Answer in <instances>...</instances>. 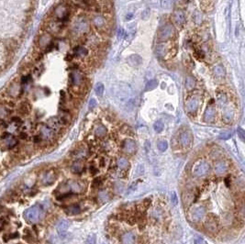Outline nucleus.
<instances>
[{
    "instance_id": "1",
    "label": "nucleus",
    "mask_w": 245,
    "mask_h": 244,
    "mask_svg": "<svg viewBox=\"0 0 245 244\" xmlns=\"http://www.w3.org/2000/svg\"><path fill=\"white\" fill-rule=\"evenodd\" d=\"M210 171L209 164L205 160H198L191 168V174L196 178L205 177Z\"/></svg>"
},
{
    "instance_id": "2",
    "label": "nucleus",
    "mask_w": 245,
    "mask_h": 244,
    "mask_svg": "<svg viewBox=\"0 0 245 244\" xmlns=\"http://www.w3.org/2000/svg\"><path fill=\"white\" fill-rule=\"evenodd\" d=\"M206 215H207V210L202 206L193 207L188 211V218L190 221L194 223H199L203 221L206 217Z\"/></svg>"
},
{
    "instance_id": "3",
    "label": "nucleus",
    "mask_w": 245,
    "mask_h": 244,
    "mask_svg": "<svg viewBox=\"0 0 245 244\" xmlns=\"http://www.w3.org/2000/svg\"><path fill=\"white\" fill-rule=\"evenodd\" d=\"M42 216H43V211L42 208L39 207H32L25 212L24 217L27 221L35 223L42 218Z\"/></svg>"
},
{
    "instance_id": "4",
    "label": "nucleus",
    "mask_w": 245,
    "mask_h": 244,
    "mask_svg": "<svg viewBox=\"0 0 245 244\" xmlns=\"http://www.w3.org/2000/svg\"><path fill=\"white\" fill-rule=\"evenodd\" d=\"M200 106V98L196 95L189 98L186 103V111L189 115H194L197 112Z\"/></svg>"
},
{
    "instance_id": "5",
    "label": "nucleus",
    "mask_w": 245,
    "mask_h": 244,
    "mask_svg": "<svg viewBox=\"0 0 245 244\" xmlns=\"http://www.w3.org/2000/svg\"><path fill=\"white\" fill-rule=\"evenodd\" d=\"M179 143L183 148H185V149L191 147V145L193 143L192 133L187 130H183L179 135Z\"/></svg>"
},
{
    "instance_id": "6",
    "label": "nucleus",
    "mask_w": 245,
    "mask_h": 244,
    "mask_svg": "<svg viewBox=\"0 0 245 244\" xmlns=\"http://www.w3.org/2000/svg\"><path fill=\"white\" fill-rule=\"evenodd\" d=\"M197 196V193L196 192L195 189H189L185 191L182 194V202L183 205L185 207H189L191 206L193 203L195 202V200L196 199Z\"/></svg>"
},
{
    "instance_id": "7",
    "label": "nucleus",
    "mask_w": 245,
    "mask_h": 244,
    "mask_svg": "<svg viewBox=\"0 0 245 244\" xmlns=\"http://www.w3.org/2000/svg\"><path fill=\"white\" fill-rule=\"evenodd\" d=\"M228 170H229L228 162L223 160L218 161L214 166V173L218 176H221L223 174H225L228 172Z\"/></svg>"
},
{
    "instance_id": "8",
    "label": "nucleus",
    "mask_w": 245,
    "mask_h": 244,
    "mask_svg": "<svg viewBox=\"0 0 245 244\" xmlns=\"http://www.w3.org/2000/svg\"><path fill=\"white\" fill-rule=\"evenodd\" d=\"M205 229L208 232L214 234L218 230V222L214 217H209V219L206 220L205 222Z\"/></svg>"
},
{
    "instance_id": "9",
    "label": "nucleus",
    "mask_w": 245,
    "mask_h": 244,
    "mask_svg": "<svg viewBox=\"0 0 245 244\" xmlns=\"http://www.w3.org/2000/svg\"><path fill=\"white\" fill-rule=\"evenodd\" d=\"M174 35V29L173 25L167 24L165 26V28L162 29L160 35H159V38L162 40H167V39H171Z\"/></svg>"
},
{
    "instance_id": "10",
    "label": "nucleus",
    "mask_w": 245,
    "mask_h": 244,
    "mask_svg": "<svg viewBox=\"0 0 245 244\" xmlns=\"http://www.w3.org/2000/svg\"><path fill=\"white\" fill-rule=\"evenodd\" d=\"M122 150L127 154H133L137 150L136 142L132 139H126L122 143Z\"/></svg>"
},
{
    "instance_id": "11",
    "label": "nucleus",
    "mask_w": 245,
    "mask_h": 244,
    "mask_svg": "<svg viewBox=\"0 0 245 244\" xmlns=\"http://www.w3.org/2000/svg\"><path fill=\"white\" fill-rule=\"evenodd\" d=\"M137 242V237L132 231H126L121 235L120 243L121 244H135Z\"/></svg>"
},
{
    "instance_id": "12",
    "label": "nucleus",
    "mask_w": 245,
    "mask_h": 244,
    "mask_svg": "<svg viewBox=\"0 0 245 244\" xmlns=\"http://www.w3.org/2000/svg\"><path fill=\"white\" fill-rule=\"evenodd\" d=\"M88 30V22L85 19H81L74 24V31L75 34H83Z\"/></svg>"
},
{
    "instance_id": "13",
    "label": "nucleus",
    "mask_w": 245,
    "mask_h": 244,
    "mask_svg": "<svg viewBox=\"0 0 245 244\" xmlns=\"http://www.w3.org/2000/svg\"><path fill=\"white\" fill-rule=\"evenodd\" d=\"M70 79H71V83L72 86L74 87H79L83 85L84 83V76L82 74L78 73V72H74L71 74L70 75Z\"/></svg>"
},
{
    "instance_id": "14",
    "label": "nucleus",
    "mask_w": 245,
    "mask_h": 244,
    "mask_svg": "<svg viewBox=\"0 0 245 244\" xmlns=\"http://www.w3.org/2000/svg\"><path fill=\"white\" fill-rule=\"evenodd\" d=\"M56 177H57V173L54 170H50L44 174V175L42 177V184L45 186L52 185L55 182Z\"/></svg>"
},
{
    "instance_id": "15",
    "label": "nucleus",
    "mask_w": 245,
    "mask_h": 244,
    "mask_svg": "<svg viewBox=\"0 0 245 244\" xmlns=\"http://www.w3.org/2000/svg\"><path fill=\"white\" fill-rule=\"evenodd\" d=\"M47 126L50 129H52L54 132L60 131L61 129H62V127H63L59 117H52V118H50L48 120V122H47Z\"/></svg>"
},
{
    "instance_id": "16",
    "label": "nucleus",
    "mask_w": 245,
    "mask_h": 244,
    "mask_svg": "<svg viewBox=\"0 0 245 244\" xmlns=\"http://www.w3.org/2000/svg\"><path fill=\"white\" fill-rule=\"evenodd\" d=\"M54 131L48 126H42L40 128V136L46 140H52L54 138Z\"/></svg>"
},
{
    "instance_id": "17",
    "label": "nucleus",
    "mask_w": 245,
    "mask_h": 244,
    "mask_svg": "<svg viewBox=\"0 0 245 244\" xmlns=\"http://www.w3.org/2000/svg\"><path fill=\"white\" fill-rule=\"evenodd\" d=\"M216 117V110L213 107H209L205 113H204L203 118L205 122H208V123H210V122H213L214 119Z\"/></svg>"
},
{
    "instance_id": "18",
    "label": "nucleus",
    "mask_w": 245,
    "mask_h": 244,
    "mask_svg": "<svg viewBox=\"0 0 245 244\" xmlns=\"http://www.w3.org/2000/svg\"><path fill=\"white\" fill-rule=\"evenodd\" d=\"M69 190L74 193H81L85 190V186H83L82 184H80L79 182L76 181H69L67 183Z\"/></svg>"
},
{
    "instance_id": "19",
    "label": "nucleus",
    "mask_w": 245,
    "mask_h": 244,
    "mask_svg": "<svg viewBox=\"0 0 245 244\" xmlns=\"http://www.w3.org/2000/svg\"><path fill=\"white\" fill-rule=\"evenodd\" d=\"M174 21L178 27H182L186 22V17L185 14L181 10H176L174 13Z\"/></svg>"
},
{
    "instance_id": "20",
    "label": "nucleus",
    "mask_w": 245,
    "mask_h": 244,
    "mask_svg": "<svg viewBox=\"0 0 245 244\" xmlns=\"http://www.w3.org/2000/svg\"><path fill=\"white\" fill-rule=\"evenodd\" d=\"M88 149L85 146H80L79 148H77L74 152V158H76L77 160H83L86 159V157H88Z\"/></svg>"
},
{
    "instance_id": "21",
    "label": "nucleus",
    "mask_w": 245,
    "mask_h": 244,
    "mask_svg": "<svg viewBox=\"0 0 245 244\" xmlns=\"http://www.w3.org/2000/svg\"><path fill=\"white\" fill-rule=\"evenodd\" d=\"M234 219H235V217L231 212H225V213H223L222 216H221V221L223 223V225L226 226V227H229V226L232 225L233 222H234Z\"/></svg>"
},
{
    "instance_id": "22",
    "label": "nucleus",
    "mask_w": 245,
    "mask_h": 244,
    "mask_svg": "<svg viewBox=\"0 0 245 244\" xmlns=\"http://www.w3.org/2000/svg\"><path fill=\"white\" fill-rule=\"evenodd\" d=\"M17 112L21 116L29 115L30 112V105L27 102V101H24V102L20 103V105L18 106V108H17Z\"/></svg>"
},
{
    "instance_id": "23",
    "label": "nucleus",
    "mask_w": 245,
    "mask_h": 244,
    "mask_svg": "<svg viewBox=\"0 0 245 244\" xmlns=\"http://www.w3.org/2000/svg\"><path fill=\"white\" fill-rule=\"evenodd\" d=\"M55 15L59 19H64L68 16V9L64 6H59L55 9Z\"/></svg>"
},
{
    "instance_id": "24",
    "label": "nucleus",
    "mask_w": 245,
    "mask_h": 244,
    "mask_svg": "<svg viewBox=\"0 0 245 244\" xmlns=\"http://www.w3.org/2000/svg\"><path fill=\"white\" fill-rule=\"evenodd\" d=\"M213 74L217 80H222L225 77V69L221 65H216L213 68Z\"/></svg>"
},
{
    "instance_id": "25",
    "label": "nucleus",
    "mask_w": 245,
    "mask_h": 244,
    "mask_svg": "<svg viewBox=\"0 0 245 244\" xmlns=\"http://www.w3.org/2000/svg\"><path fill=\"white\" fill-rule=\"evenodd\" d=\"M127 62H128V64H129L130 66H139V65L141 64L142 60H141V58H140L139 55H137V54H132V55L129 56V58H128V60H127Z\"/></svg>"
},
{
    "instance_id": "26",
    "label": "nucleus",
    "mask_w": 245,
    "mask_h": 244,
    "mask_svg": "<svg viewBox=\"0 0 245 244\" xmlns=\"http://www.w3.org/2000/svg\"><path fill=\"white\" fill-rule=\"evenodd\" d=\"M217 102L220 107H224L226 106L228 103V96L227 95L222 92V91H218L217 93Z\"/></svg>"
},
{
    "instance_id": "27",
    "label": "nucleus",
    "mask_w": 245,
    "mask_h": 244,
    "mask_svg": "<svg viewBox=\"0 0 245 244\" xmlns=\"http://www.w3.org/2000/svg\"><path fill=\"white\" fill-rule=\"evenodd\" d=\"M93 22H94L95 26L99 30L104 29L106 26V20L102 16H96L93 19Z\"/></svg>"
},
{
    "instance_id": "28",
    "label": "nucleus",
    "mask_w": 245,
    "mask_h": 244,
    "mask_svg": "<svg viewBox=\"0 0 245 244\" xmlns=\"http://www.w3.org/2000/svg\"><path fill=\"white\" fill-rule=\"evenodd\" d=\"M51 43H52V39L49 35H42L39 39V46L40 48L47 47Z\"/></svg>"
},
{
    "instance_id": "29",
    "label": "nucleus",
    "mask_w": 245,
    "mask_h": 244,
    "mask_svg": "<svg viewBox=\"0 0 245 244\" xmlns=\"http://www.w3.org/2000/svg\"><path fill=\"white\" fill-rule=\"evenodd\" d=\"M94 133H95V135L96 136V137H98V138H103V137H105L106 136V134H107V129H106V127L105 126H103V125H97L96 128H95V130H94Z\"/></svg>"
},
{
    "instance_id": "30",
    "label": "nucleus",
    "mask_w": 245,
    "mask_h": 244,
    "mask_svg": "<svg viewBox=\"0 0 245 244\" xmlns=\"http://www.w3.org/2000/svg\"><path fill=\"white\" fill-rule=\"evenodd\" d=\"M70 226V223L69 221L67 220H63V221H61L59 223V225H58V232L61 234V235H64V233H66L68 228Z\"/></svg>"
},
{
    "instance_id": "31",
    "label": "nucleus",
    "mask_w": 245,
    "mask_h": 244,
    "mask_svg": "<svg viewBox=\"0 0 245 244\" xmlns=\"http://www.w3.org/2000/svg\"><path fill=\"white\" fill-rule=\"evenodd\" d=\"M65 212L68 214V215H71V216H74V215H78L81 213V208L80 206L74 204V205H72L70 207H68L65 210Z\"/></svg>"
},
{
    "instance_id": "32",
    "label": "nucleus",
    "mask_w": 245,
    "mask_h": 244,
    "mask_svg": "<svg viewBox=\"0 0 245 244\" xmlns=\"http://www.w3.org/2000/svg\"><path fill=\"white\" fill-rule=\"evenodd\" d=\"M234 117V113L230 108H225L223 111V119L226 123H230Z\"/></svg>"
},
{
    "instance_id": "33",
    "label": "nucleus",
    "mask_w": 245,
    "mask_h": 244,
    "mask_svg": "<svg viewBox=\"0 0 245 244\" xmlns=\"http://www.w3.org/2000/svg\"><path fill=\"white\" fill-rule=\"evenodd\" d=\"M71 170L74 174H79L83 172L84 170V165L82 164L81 161H75L73 164V165L71 166Z\"/></svg>"
},
{
    "instance_id": "34",
    "label": "nucleus",
    "mask_w": 245,
    "mask_h": 244,
    "mask_svg": "<svg viewBox=\"0 0 245 244\" xmlns=\"http://www.w3.org/2000/svg\"><path fill=\"white\" fill-rule=\"evenodd\" d=\"M117 164H118V168L120 170H126L129 167V161H128V160L126 158L120 157L117 161Z\"/></svg>"
},
{
    "instance_id": "35",
    "label": "nucleus",
    "mask_w": 245,
    "mask_h": 244,
    "mask_svg": "<svg viewBox=\"0 0 245 244\" xmlns=\"http://www.w3.org/2000/svg\"><path fill=\"white\" fill-rule=\"evenodd\" d=\"M151 217L153 220L155 221H159L161 220L162 217H163V212L162 209H159V208H155L152 211L151 213Z\"/></svg>"
},
{
    "instance_id": "36",
    "label": "nucleus",
    "mask_w": 245,
    "mask_h": 244,
    "mask_svg": "<svg viewBox=\"0 0 245 244\" xmlns=\"http://www.w3.org/2000/svg\"><path fill=\"white\" fill-rule=\"evenodd\" d=\"M74 53H75V55H76L77 57L84 58V57L87 56L88 51H87L85 47H83V46H78V47H76V49H75V51H74Z\"/></svg>"
},
{
    "instance_id": "37",
    "label": "nucleus",
    "mask_w": 245,
    "mask_h": 244,
    "mask_svg": "<svg viewBox=\"0 0 245 244\" xmlns=\"http://www.w3.org/2000/svg\"><path fill=\"white\" fill-rule=\"evenodd\" d=\"M196 86V81H195V78L193 76H187V79H186V87L187 90H192L194 89Z\"/></svg>"
},
{
    "instance_id": "38",
    "label": "nucleus",
    "mask_w": 245,
    "mask_h": 244,
    "mask_svg": "<svg viewBox=\"0 0 245 244\" xmlns=\"http://www.w3.org/2000/svg\"><path fill=\"white\" fill-rule=\"evenodd\" d=\"M104 90H105V87H104V85L101 84V83H97L96 85V87H95V92L96 94L98 95V96H102L104 94Z\"/></svg>"
},
{
    "instance_id": "39",
    "label": "nucleus",
    "mask_w": 245,
    "mask_h": 244,
    "mask_svg": "<svg viewBox=\"0 0 245 244\" xmlns=\"http://www.w3.org/2000/svg\"><path fill=\"white\" fill-rule=\"evenodd\" d=\"M109 194L106 191H102L98 194L97 196V199L100 201V202H106L108 200H109Z\"/></svg>"
},
{
    "instance_id": "40",
    "label": "nucleus",
    "mask_w": 245,
    "mask_h": 244,
    "mask_svg": "<svg viewBox=\"0 0 245 244\" xmlns=\"http://www.w3.org/2000/svg\"><path fill=\"white\" fill-rule=\"evenodd\" d=\"M158 86V81L156 79H152L150 80L149 82L147 83L146 85V90L149 91V90H153L154 88H156Z\"/></svg>"
},
{
    "instance_id": "41",
    "label": "nucleus",
    "mask_w": 245,
    "mask_h": 244,
    "mask_svg": "<svg viewBox=\"0 0 245 244\" xmlns=\"http://www.w3.org/2000/svg\"><path fill=\"white\" fill-rule=\"evenodd\" d=\"M153 129L157 133H160L163 130V129H165V125H163V123L161 120H157L153 124Z\"/></svg>"
},
{
    "instance_id": "42",
    "label": "nucleus",
    "mask_w": 245,
    "mask_h": 244,
    "mask_svg": "<svg viewBox=\"0 0 245 244\" xmlns=\"http://www.w3.org/2000/svg\"><path fill=\"white\" fill-rule=\"evenodd\" d=\"M158 149L160 152H165L168 149V142L166 140H160L158 142Z\"/></svg>"
},
{
    "instance_id": "43",
    "label": "nucleus",
    "mask_w": 245,
    "mask_h": 244,
    "mask_svg": "<svg viewBox=\"0 0 245 244\" xmlns=\"http://www.w3.org/2000/svg\"><path fill=\"white\" fill-rule=\"evenodd\" d=\"M156 54L158 56H160V57H162V56H163V55L165 54V45H159V46H157V48H156Z\"/></svg>"
},
{
    "instance_id": "44",
    "label": "nucleus",
    "mask_w": 245,
    "mask_h": 244,
    "mask_svg": "<svg viewBox=\"0 0 245 244\" xmlns=\"http://www.w3.org/2000/svg\"><path fill=\"white\" fill-rule=\"evenodd\" d=\"M231 137V131H223L219 134V138L221 139H229Z\"/></svg>"
},
{
    "instance_id": "45",
    "label": "nucleus",
    "mask_w": 245,
    "mask_h": 244,
    "mask_svg": "<svg viewBox=\"0 0 245 244\" xmlns=\"http://www.w3.org/2000/svg\"><path fill=\"white\" fill-rule=\"evenodd\" d=\"M222 155V152H221V150H219V149H213L212 151H211V156L213 157V158H219L220 156Z\"/></svg>"
},
{
    "instance_id": "46",
    "label": "nucleus",
    "mask_w": 245,
    "mask_h": 244,
    "mask_svg": "<svg viewBox=\"0 0 245 244\" xmlns=\"http://www.w3.org/2000/svg\"><path fill=\"white\" fill-rule=\"evenodd\" d=\"M102 184H103V179L101 177H97V178H95V180L93 181V186L95 187H98V186H101Z\"/></svg>"
},
{
    "instance_id": "47",
    "label": "nucleus",
    "mask_w": 245,
    "mask_h": 244,
    "mask_svg": "<svg viewBox=\"0 0 245 244\" xmlns=\"http://www.w3.org/2000/svg\"><path fill=\"white\" fill-rule=\"evenodd\" d=\"M96 236L95 235H91L87 238V239L86 240V243L85 244H96Z\"/></svg>"
},
{
    "instance_id": "48",
    "label": "nucleus",
    "mask_w": 245,
    "mask_h": 244,
    "mask_svg": "<svg viewBox=\"0 0 245 244\" xmlns=\"http://www.w3.org/2000/svg\"><path fill=\"white\" fill-rule=\"evenodd\" d=\"M237 132H238V135H239L240 139L242 141H244V139H245V131H244L241 128H239L238 130H237Z\"/></svg>"
},
{
    "instance_id": "49",
    "label": "nucleus",
    "mask_w": 245,
    "mask_h": 244,
    "mask_svg": "<svg viewBox=\"0 0 245 244\" xmlns=\"http://www.w3.org/2000/svg\"><path fill=\"white\" fill-rule=\"evenodd\" d=\"M42 136L40 135H36V136H34V138H33V141H34V143H37V144H39V143H40V142L42 141Z\"/></svg>"
},
{
    "instance_id": "50",
    "label": "nucleus",
    "mask_w": 245,
    "mask_h": 244,
    "mask_svg": "<svg viewBox=\"0 0 245 244\" xmlns=\"http://www.w3.org/2000/svg\"><path fill=\"white\" fill-rule=\"evenodd\" d=\"M96 99H94V98H92L91 100H90V102H89V105H88V108H89V109H93V108H95L96 107Z\"/></svg>"
},
{
    "instance_id": "51",
    "label": "nucleus",
    "mask_w": 245,
    "mask_h": 244,
    "mask_svg": "<svg viewBox=\"0 0 245 244\" xmlns=\"http://www.w3.org/2000/svg\"><path fill=\"white\" fill-rule=\"evenodd\" d=\"M171 5V0H162V7L168 8Z\"/></svg>"
},
{
    "instance_id": "52",
    "label": "nucleus",
    "mask_w": 245,
    "mask_h": 244,
    "mask_svg": "<svg viewBox=\"0 0 245 244\" xmlns=\"http://www.w3.org/2000/svg\"><path fill=\"white\" fill-rule=\"evenodd\" d=\"M122 132L123 133H125V134H128V133H132V130H131V129L129 127V126H124L123 128H122Z\"/></svg>"
},
{
    "instance_id": "53",
    "label": "nucleus",
    "mask_w": 245,
    "mask_h": 244,
    "mask_svg": "<svg viewBox=\"0 0 245 244\" xmlns=\"http://www.w3.org/2000/svg\"><path fill=\"white\" fill-rule=\"evenodd\" d=\"M196 56L198 58V59H202L204 58V52L200 50H196Z\"/></svg>"
},
{
    "instance_id": "54",
    "label": "nucleus",
    "mask_w": 245,
    "mask_h": 244,
    "mask_svg": "<svg viewBox=\"0 0 245 244\" xmlns=\"http://www.w3.org/2000/svg\"><path fill=\"white\" fill-rule=\"evenodd\" d=\"M149 14H150V10L146 9L145 11H143V14H142V16H141V18L142 19H147V17H149Z\"/></svg>"
},
{
    "instance_id": "55",
    "label": "nucleus",
    "mask_w": 245,
    "mask_h": 244,
    "mask_svg": "<svg viewBox=\"0 0 245 244\" xmlns=\"http://www.w3.org/2000/svg\"><path fill=\"white\" fill-rule=\"evenodd\" d=\"M89 170H90V173H91V174H96L97 173V169H96V166H95L94 164H92V165L90 166Z\"/></svg>"
},
{
    "instance_id": "56",
    "label": "nucleus",
    "mask_w": 245,
    "mask_h": 244,
    "mask_svg": "<svg viewBox=\"0 0 245 244\" xmlns=\"http://www.w3.org/2000/svg\"><path fill=\"white\" fill-rule=\"evenodd\" d=\"M171 198H172V202H173L174 204L175 205L176 203H177V196H176V194H175L174 192V193H172Z\"/></svg>"
},
{
    "instance_id": "57",
    "label": "nucleus",
    "mask_w": 245,
    "mask_h": 244,
    "mask_svg": "<svg viewBox=\"0 0 245 244\" xmlns=\"http://www.w3.org/2000/svg\"><path fill=\"white\" fill-rule=\"evenodd\" d=\"M19 138L21 139H28V134L27 133H25V132H21L20 133V135H19Z\"/></svg>"
},
{
    "instance_id": "58",
    "label": "nucleus",
    "mask_w": 245,
    "mask_h": 244,
    "mask_svg": "<svg viewBox=\"0 0 245 244\" xmlns=\"http://www.w3.org/2000/svg\"><path fill=\"white\" fill-rule=\"evenodd\" d=\"M196 244H207V243L202 239H196Z\"/></svg>"
},
{
    "instance_id": "59",
    "label": "nucleus",
    "mask_w": 245,
    "mask_h": 244,
    "mask_svg": "<svg viewBox=\"0 0 245 244\" xmlns=\"http://www.w3.org/2000/svg\"><path fill=\"white\" fill-rule=\"evenodd\" d=\"M123 33H124V30H122V29H120L119 30H118V37H122V35H123Z\"/></svg>"
},
{
    "instance_id": "60",
    "label": "nucleus",
    "mask_w": 245,
    "mask_h": 244,
    "mask_svg": "<svg viewBox=\"0 0 245 244\" xmlns=\"http://www.w3.org/2000/svg\"><path fill=\"white\" fill-rule=\"evenodd\" d=\"M17 236H18V234H17V233L11 234V235H10V238H11V239H14V238H17Z\"/></svg>"
}]
</instances>
